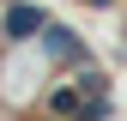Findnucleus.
Returning a JSON list of instances; mask_svg holds the SVG:
<instances>
[{
    "label": "nucleus",
    "instance_id": "20e7f679",
    "mask_svg": "<svg viewBox=\"0 0 127 121\" xmlns=\"http://www.w3.org/2000/svg\"><path fill=\"white\" fill-rule=\"evenodd\" d=\"M91 6H103V0H91Z\"/></svg>",
    "mask_w": 127,
    "mask_h": 121
},
{
    "label": "nucleus",
    "instance_id": "7ed1b4c3",
    "mask_svg": "<svg viewBox=\"0 0 127 121\" xmlns=\"http://www.w3.org/2000/svg\"><path fill=\"white\" fill-rule=\"evenodd\" d=\"M30 42H36V55L49 60V67H73V73L85 67V42H79L73 30H61V24H49L42 36H30Z\"/></svg>",
    "mask_w": 127,
    "mask_h": 121
},
{
    "label": "nucleus",
    "instance_id": "f257e3e1",
    "mask_svg": "<svg viewBox=\"0 0 127 121\" xmlns=\"http://www.w3.org/2000/svg\"><path fill=\"white\" fill-rule=\"evenodd\" d=\"M49 73L55 67L36 55V42H6V55H0V91H6V103H30V91Z\"/></svg>",
    "mask_w": 127,
    "mask_h": 121
},
{
    "label": "nucleus",
    "instance_id": "f03ea898",
    "mask_svg": "<svg viewBox=\"0 0 127 121\" xmlns=\"http://www.w3.org/2000/svg\"><path fill=\"white\" fill-rule=\"evenodd\" d=\"M49 30V12L36 6V0H6L0 6V36L6 42H30V36H42Z\"/></svg>",
    "mask_w": 127,
    "mask_h": 121
}]
</instances>
